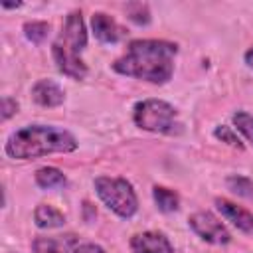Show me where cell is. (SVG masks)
Listing matches in <instances>:
<instances>
[{
	"label": "cell",
	"instance_id": "obj_15",
	"mask_svg": "<svg viewBox=\"0 0 253 253\" xmlns=\"http://www.w3.org/2000/svg\"><path fill=\"white\" fill-rule=\"evenodd\" d=\"M231 121H233L235 130H237L249 144H253V115L247 113V111H235L233 117H231Z\"/></svg>",
	"mask_w": 253,
	"mask_h": 253
},
{
	"label": "cell",
	"instance_id": "obj_1",
	"mask_svg": "<svg viewBox=\"0 0 253 253\" xmlns=\"http://www.w3.org/2000/svg\"><path fill=\"white\" fill-rule=\"evenodd\" d=\"M178 45L166 40H132L126 51L113 61V71L125 77L164 85L174 75Z\"/></svg>",
	"mask_w": 253,
	"mask_h": 253
},
{
	"label": "cell",
	"instance_id": "obj_6",
	"mask_svg": "<svg viewBox=\"0 0 253 253\" xmlns=\"http://www.w3.org/2000/svg\"><path fill=\"white\" fill-rule=\"evenodd\" d=\"M188 225L190 229L200 237L204 239L206 243H211V245H227L231 241V233L229 229L221 223L219 217H215L211 211L208 210H200V211H194L190 217H188Z\"/></svg>",
	"mask_w": 253,
	"mask_h": 253
},
{
	"label": "cell",
	"instance_id": "obj_2",
	"mask_svg": "<svg viewBox=\"0 0 253 253\" xmlns=\"http://www.w3.org/2000/svg\"><path fill=\"white\" fill-rule=\"evenodd\" d=\"M77 138L61 126L26 125L14 130L4 144V152L14 160H34L47 154H67L77 150Z\"/></svg>",
	"mask_w": 253,
	"mask_h": 253
},
{
	"label": "cell",
	"instance_id": "obj_5",
	"mask_svg": "<svg viewBox=\"0 0 253 253\" xmlns=\"http://www.w3.org/2000/svg\"><path fill=\"white\" fill-rule=\"evenodd\" d=\"M93 186L99 200L115 215L128 219L138 211V198L128 180L117 178V176H99L95 178Z\"/></svg>",
	"mask_w": 253,
	"mask_h": 253
},
{
	"label": "cell",
	"instance_id": "obj_17",
	"mask_svg": "<svg viewBox=\"0 0 253 253\" xmlns=\"http://www.w3.org/2000/svg\"><path fill=\"white\" fill-rule=\"evenodd\" d=\"M47 32H49L47 22H28V24H24V34L34 43H42L45 40Z\"/></svg>",
	"mask_w": 253,
	"mask_h": 253
},
{
	"label": "cell",
	"instance_id": "obj_14",
	"mask_svg": "<svg viewBox=\"0 0 253 253\" xmlns=\"http://www.w3.org/2000/svg\"><path fill=\"white\" fill-rule=\"evenodd\" d=\"M152 198L158 206L160 211L164 213H170V211H176L180 208V198L174 190H168L164 186H154L152 188Z\"/></svg>",
	"mask_w": 253,
	"mask_h": 253
},
{
	"label": "cell",
	"instance_id": "obj_18",
	"mask_svg": "<svg viewBox=\"0 0 253 253\" xmlns=\"http://www.w3.org/2000/svg\"><path fill=\"white\" fill-rule=\"evenodd\" d=\"M213 136H215L217 140H221V142L233 146V148H239V150L243 148V142H241V138L237 136V130L231 128V126H225V125L215 126V128H213Z\"/></svg>",
	"mask_w": 253,
	"mask_h": 253
},
{
	"label": "cell",
	"instance_id": "obj_3",
	"mask_svg": "<svg viewBox=\"0 0 253 253\" xmlns=\"http://www.w3.org/2000/svg\"><path fill=\"white\" fill-rule=\"evenodd\" d=\"M85 45H87L85 22L81 18V12L75 10L67 14L59 36L51 45V55L59 73L77 81L87 77V65L81 59V51L85 49Z\"/></svg>",
	"mask_w": 253,
	"mask_h": 253
},
{
	"label": "cell",
	"instance_id": "obj_13",
	"mask_svg": "<svg viewBox=\"0 0 253 253\" xmlns=\"http://www.w3.org/2000/svg\"><path fill=\"white\" fill-rule=\"evenodd\" d=\"M36 184L43 190H53V188H63L67 184V178L63 172L55 166H43L36 172Z\"/></svg>",
	"mask_w": 253,
	"mask_h": 253
},
{
	"label": "cell",
	"instance_id": "obj_7",
	"mask_svg": "<svg viewBox=\"0 0 253 253\" xmlns=\"http://www.w3.org/2000/svg\"><path fill=\"white\" fill-rule=\"evenodd\" d=\"M130 251L132 253H174L170 239L162 231H140L130 237Z\"/></svg>",
	"mask_w": 253,
	"mask_h": 253
},
{
	"label": "cell",
	"instance_id": "obj_21",
	"mask_svg": "<svg viewBox=\"0 0 253 253\" xmlns=\"http://www.w3.org/2000/svg\"><path fill=\"white\" fill-rule=\"evenodd\" d=\"M71 253H107V251L97 243H79Z\"/></svg>",
	"mask_w": 253,
	"mask_h": 253
},
{
	"label": "cell",
	"instance_id": "obj_4",
	"mask_svg": "<svg viewBox=\"0 0 253 253\" xmlns=\"http://www.w3.org/2000/svg\"><path fill=\"white\" fill-rule=\"evenodd\" d=\"M132 121L138 128L156 134H178L182 123L178 111L162 99H142L132 107Z\"/></svg>",
	"mask_w": 253,
	"mask_h": 253
},
{
	"label": "cell",
	"instance_id": "obj_19",
	"mask_svg": "<svg viewBox=\"0 0 253 253\" xmlns=\"http://www.w3.org/2000/svg\"><path fill=\"white\" fill-rule=\"evenodd\" d=\"M126 14L132 22L140 24V26H146L150 22V10L146 4H140V2H132V4H126Z\"/></svg>",
	"mask_w": 253,
	"mask_h": 253
},
{
	"label": "cell",
	"instance_id": "obj_10",
	"mask_svg": "<svg viewBox=\"0 0 253 253\" xmlns=\"http://www.w3.org/2000/svg\"><path fill=\"white\" fill-rule=\"evenodd\" d=\"M91 28L95 38L103 43H117L125 36V30L117 24V20L105 12H95L91 16Z\"/></svg>",
	"mask_w": 253,
	"mask_h": 253
},
{
	"label": "cell",
	"instance_id": "obj_11",
	"mask_svg": "<svg viewBox=\"0 0 253 253\" xmlns=\"http://www.w3.org/2000/svg\"><path fill=\"white\" fill-rule=\"evenodd\" d=\"M32 99L40 107H59L65 101L63 89L51 79H38L32 87Z\"/></svg>",
	"mask_w": 253,
	"mask_h": 253
},
{
	"label": "cell",
	"instance_id": "obj_20",
	"mask_svg": "<svg viewBox=\"0 0 253 253\" xmlns=\"http://www.w3.org/2000/svg\"><path fill=\"white\" fill-rule=\"evenodd\" d=\"M14 113H18V103L14 99H10V97H4L2 99V119L8 121Z\"/></svg>",
	"mask_w": 253,
	"mask_h": 253
},
{
	"label": "cell",
	"instance_id": "obj_12",
	"mask_svg": "<svg viewBox=\"0 0 253 253\" xmlns=\"http://www.w3.org/2000/svg\"><path fill=\"white\" fill-rule=\"evenodd\" d=\"M34 221L40 229H55L65 223V215L51 204H40L34 210Z\"/></svg>",
	"mask_w": 253,
	"mask_h": 253
},
{
	"label": "cell",
	"instance_id": "obj_8",
	"mask_svg": "<svg viewBox=\"0 0 253 253\" xmlns=\"http://www.w3.org/2000/svg\"><path fill=\"white\" fill-rule=\"evenodd\" d=\"M215 208H217V210L221 211V215H223L227 221H231L237 229H241V231H245V233L253 231V213H251L249 210L237 206L235 202H231V200H227V198H215Z\"/></svg>",
	"mask_w": 253,
	"mask_h": 253
},
{
	"label": "cell",
	"instance_id": "obj_16",
	"mask_svg": "<svg viewBox=\"0 0 253 253\" xmlns=\"http://www.w3.org/2000/svg\"><path fill=\"white\" fill-rule=\"evenodd\" d=\"M227 186L229 190H233L237 196H243V198H253V180L245 178V176H229L227 178Z\"/></svg>",
	"mask_w": 253,
	"mask_h": 253
},
{
	"label": "cell",
	"instance_id": "obj_22",
	"mask_svg": "<svg viewBox=\"0 0 253 253\" xmlns=\"http://www.w3.org/2000/svg\"><path fill=\"white\" fill-rule=\"evenodd\" d=\"M243 59H245V63H247V67H251L253 69V45L245 51V55H243Z\"/></svg>",
	"mask_w": 253,
	"mask_h": 253
},
{
	"label": "cell",
	"instance_id": "obj_9",
	"mask_svg": "<svg viewBox=\"0 0 253 253\" xmlns=\"http://www.w3.org/2000/svg\"><path fill=\"white\" fill-rule=\"evenodd\" d=\"M77 237L73 233L67 235H40L32 241L34 253H71L77 247Z\"/></svg>",
	"mask_w": 253,
	"mask_h": 253
}]
</instances>
